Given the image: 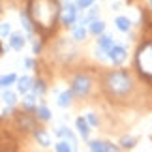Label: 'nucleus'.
<instances>
[{"label": "nucleus", "instance_id": "nucleus-35", "mask_svg": "<svg viewBox=\"0 0 152 152\" xmlns=\"http://www.w3.org/2000/svg\"><path fill=\"white\" fill-rule=\"evenodd\" d=\"M150 6H152V0H150Z\"/></svg>", "mask_w": 152, "mask_h": 152}, {"label": "nucleus", "instance_id": "nucleus-34", "mask_svg": "<svg viewBox=\"0 0 152 152\" xmlns=\"http://www.w3.org/2000/svg\"><path fill=\"white\" fill-rule=\"evenodd\" d=\"M0 13H2V6H0Z\"/></svg>", "mask_w": 152, "mask_h": 152}, {"label": "nucleus", "instance_id": "nucleus-29", "mask_svg": "<svg viewBox=\"0 0 152 152\" xmlns=\"http://www.w3.org/2000/svg\"><path fill=\"white\" fill-rule=\"evenodd\" d=\"M11 34V25L10 23H0V38H8Z\"/></svg>", "mask_w": 152, "mask_h": 152}, {"label": "nucleus", "instance_id": "nucleus-24", "mask_svg": "<svg viewBox=\"0 0 152 152\" xmlns=\"http://www.w3.org/2000/svg\"><path fill=\"white\" fill-rule=\"evenodd\" d=\"M15 81H17L15 73H6V75L0 77V86H2V88H10L11 85H15Z\"/></svg>", "mask_w": 152, "mask_h": 152}, {"label": "nucleus", "instance_id": "nucleus-20", "mask_svg": "<svg viewBox=\"0 0 152 152\" xmlns=\"http://www.w3.org/2000/svg\"><path fill=\"white\" fill-rule=\"evenodd\" d=\"M36 96H43L47 92V85L43 79H32V88H30Z\"/></svg>", "mask_w": 152, "mask_h": 152}, {"label": "nucleus", "instance_id": "nucleus-19", "mask_svg": "<svg viewBox=\"0 0 152 152\" xmlns=\"http://www.w3.org/2000/svg\"><path fill=\"white\" fill-rule=\"evenodd\" d=\"M72 100H73V92H72V90H64V92H60V94H58L56 103H58V107H69Z\"/></svg>", "mask_w": 152, "mask_h": 152}, {"label": "nucleus", "instance_id": "nucleus-2", "mask_svg": "<svg viewBox=\"0 0 152 152\" xmlns=\"http://www.w3.org/2000/svg\"><path fill=\"white\" fill-rule=\"evenodd\" d=\"M28 15L32 23L43 34L51 32L60 19V4L58 0H28Z\"/></svg>", "mask_w": 152, "mask_h": 152}, {"label": "nucleus", "instance_id": "nucleus-8", "mask_svg": "<svg viewBox=\"0 0 152 152\" xmlns=\"http://www.w3.org/2000/svg\"><path fill=\"white\" fill-rule=\"evenodd\" d=\"M17 122H19V128L25 132H32L34 128H36V120L30 116V113H26V111H23V113L17 115Z\"/></svg>", "mask_w": 152, "mask_h": 152}, {"label": "nucleus", "instance_id": "nucleus-14", "mask_svg": "<svg viewBox=\"0 0 152 152\" xmlns=\"http://www.w3.org/2000/svg\"><path fill=\"white\" fill-rule=\"evenodd\" d=\"M15 85H17V90H19L21 94H26V92H30V88H32V77H28V75L17 77Z\"/></svg>", "mask_w": 152, "mask_h": 152}, {"label": "nucleus", "instance_id": "nucleus-18", "mask_svg": "<svg viewBox=\"0 0 152 152\" xmlns=\"http://www.w3.org/2000/svg\"><path fill=\"white\" fill-rule=\"evenodd\" d=\"M113 38L109 36V34H100V36H98V47H100L102 51H105L107 53L111 47H113Z\"/></svg>", "mask_w": 152, "mask_h": 152}, {"label": "nucleus", "instance_id": "nucleus-26", "mask_svg": "<svg viewBox=\"0 0 152 152\" xmlns=\"http://www.w3.org/2000/svg\"><path fill=\"white\" fill-rule=\"evenodd\" d=\"M55 150L56 152H72V150H75V147H72L69 141H58L55 145Z\"/></svg>", "mask_w": 152, "mask_h": 152}, {"label": "nucleus", "instance_id": "nucleus-32", "mask_svg": "<svg viewBox=\"0 0 152 152\" xmlns=\"http://www.w3.org/2000/svg\"><path fill=\"white\" fill-rule=\"evenodd\" d=\"M32 53L34 55H39V53H42V43L36 42V39H32Z\"/></svg>", "mask_w": 152, "mask_h": 152}, {"label": "nucleus", "instance_id": "nucleus-33", "mask_svg": "<svg viewBox=\"0 0 152 152\" xmlns=\"http://www.w3.org/2000/svg\"><path fill=\"white\" fill-rule=\"evenodd\" d=\"M23 64H25L26 69H34V68H36V62H34V58H25V60H23Z\"/></svg>", "mask_w": 152, "mask_h": 152}, {"label": "nucleus", "instance_id": "nucleus-13", "mask_svg": "<svg viewBox=\"0 0 152 152\" xmlns=\"http://www.w3.org/2000/svg\"><path fill=\"white\" fill-rule=\"evenodd\" d=\"M75 128H77L79 135L83 137V139H88V135H90V124L86 122L85 116H79V118L75 120Z\"/></svg>", "mask_w": 152, "mask_h": 152}, {"label": "nucleus", "instance_id": "nucleus-7", "mask_svg": "<svg viewBox=\"0 0 152 152\" xmlns=\"http://www.w3.org/2000/svg\"><path fill=\"white\" fill-rule=\"evenodd\" d=\"M105 55H107V58L115 64V66H120V64H124V62H126V58H128V51H126V47H122V45L113 43V47H111L107 53H105Z\"/></svg>", "mask_w": 152, "mask_h": 152}, {"label": "nucleus", "instance_id": "nucleus-3", "mask_svg": "<svg viewBox=\"0 0 152 152\" xmlns=\"http://www.w3.org/2000/svg\"><path fill=\"white\" fill-rule=\"evenodd\" d=\"M135 69L143 79L152 83V39L143 42L135 51Z\"/></svg>", "mask_w": 152, "mask_h": 152}, {"label": "nucleus", "instance_id": "nucleus-11", "mask_svg": "<svg viewBox=\"0 0 152 152\" xmlns=\"http://www.w3.org/2000/svg\"><path fill=\"white\" fill-rule=\"evenodd\" d=\"M8 38H10V49H13V51H21L25 47V43H26L25 36L19 34V32H11Z\"/></svg>", "mask_w": 152, "mask_h": 152}, {"label": "nucleus", "instance_id": "nucleus-9", "mask_svg": "<svg viewBox=\"0 0 152 152\" xmlns=\"http://www.w3.org/2000/svg\"><path fill=\"white\" fill-rule=\"evenodd\" d=\"M88 148L92 152H116L118 150V147L113 143H109V141H88Z\"/></svg>", "mask_w": 152, "mask_h": 152}, {"label": "nucleus", "instance_id": "nucleus-23", "mask_svg": "<svg viewBox=\"0 0 152 152\" xmlns=\"http://www.w3.org/2000/svg\"><path fill=\"white\" fill-rule=\"evenodd\" d=\"M56 137H64L66 141H69L72 145H75V135L72 133V130H68L66 126H60V128H56Z\"/></svg>", "mask_w": 152, "mask_h": 152}, {"label": "nucleus", "instance_id": "nucleus-27", "mask_svg": "<svg viewBox=\"0 0 152 152\" xmlns=\"http://www.w3.org/2000/svg\"><path fill=\"white\" fill-rule=\"evenodd\" d=\"M86 10H88V13H86L85 17L88 19V23H90L92 19H96V17H98V13H100V8H98V6H94V4H92L90 8H86Z\"/></svg>", "mask_w": 152, "mask_h": 152}, {"label": "nucleus", "instance_id": "nucleus-1", "mask_svg": "<svg viewBox=\"0 0 152 152\" xmlns=\"http://www.w3.org/2000/svg\"><path fill=\"white\" fill-rule=\"evenodd\" d=\"M102 88L111 102L122 103V102L133 100L135 90H137V83L128 69H113V72L103 75Z\"/></svg>", "mask_w": 152, "mask_h": 152}, {"label": "nucleus", "instance_id": "nucleus-16", "mask_svg": "<svg viewBox=\"0 0 152 152\" xmlns=\"http://www.w3.org/2000/svg\"><path fill=\"white\" fill-rule=\"evenodd\" d=\"M36 94H28L26 92V96H25V100H23V111H26V113H34L36 111Z\"/></svg>", "mask_w": 152, "mask_h": 152}, {"label": "nucleus", "instance_id": "nucleus-12", "mask_svg": "<svg viewBox=\"0 0 152 152\" xmlns=\"http://www.w3.org/2000/svg\"><path fill=\"white\" fill-rule=\"evenodd\" d=\"M34 137H36V141L42 145V147H51V137H49V133L43 130V128H34Z\"/></svg>", "mask_w": 152, "mask_h": 152}, {"label": "nucleus", "instance_id": "nucleus-15", "mask_svg": "<svg viewBox=\"0 0 152 152\" xmlns=\"http://www.w3.org/2000/svg\"><path fill=\"white\" fill-rule=\"evenodd\" d=\"M86 34H88V30H86V26H83L81 23L72 26V38H73V42H85Z\"/></svg>", "mask_w": 152, "mask_h": 152}, {"label": "nucleus", "instance_id": "nucleus-30", "mask_svg": "<svg viewBox=\"0 0 152 152\" xmlns=\"http://www.w3.org/2000/svg\"><path fill=\"white\" fill-rule=\"evenodd\" d=\"M120 145H122V148H133V147H135V139L126 135V137L120 139Z\"/></svg>", "mask_w": 152, "mask_h": 152}, {"label": "nucleus", "instance_id": "nucleus-10", "mask_svg": "<svg viewBox=\"0 0 152 152\" xmlns=\"http://www.w3.org/2000/svg\"><path fill=\"white\" fill-rule=\"evenodd\" d=\"M19 19H21V25H23V28H25V32L28 34V38L32 39V36H34V23H32V19H30V15H28L26 10H23L19 13Z\"/></svg>", "mask_w": 152, "mask_h": 152}, {"label": "nucleus", "instance_id": "nucleus-4", "mask_svg": "<svg viewBox=\"0 0 152 152\" xmlns=\"http://www.w3.org/2000/svg\"><path fill=\"white\" fill-rule=\"evenodd\" d=\"M53 53H55V56L60 62H72L73 58H75V55H77V47H75V43L69 42L68 38H60L56 42Z\"/></svg>", "mask_w": 152, "mask_h": 152}, {"label": "nucleus", "instance_id": "nucleus-5", "mask_svg": "<svg viewBox=\"0 0 152 152\" xmlns=\"http://www.w3.org/2000/svg\"><path fill=\"white\" fill-rule=\"evenodd\" d=\"M69 90H72L73 96H77V98H86L90 94V90H92V77L86 75V73H77L72 79V88Z\"/></svg>", "mask_w": 152, "mask_h": 152}, {"label": "nucleus", "instance_id": "nucleus-21", "mask_svg": "<svg viewBox=\"0 0 152 152\" xmlns=\"http://www.w3.org/2000/svg\"><path fill=\"white\" fill-rule=\"evenodd\" d=\"M115 25H116V28H118L120 32H130L132 30V21L128 19V17H124V15L116 17V19H115Z\"/></svg>", "mask_w": 152, "mask_h": 152}, {"label": "nucleus", "instance_id": "nucleus-28", "mask_svg": "<svg viewBox=\"0 0 152 152\" xmlns=\"http://www.w3.org/2000/svg\"><path fill=\"white\" fill-rule=\"evenodd\" d=\"M85 118H86V122H88L90 126H94V128L100 126V118H98V115H96V113H86Z\"/></svg>", "mask_w": 152, "mask_h": 152}, {"label": "nucleus", "instance_id": "nucleus-22", "mask_svg": "<svg viewBox=\"0 0 152 152\" xmlns=\"http://www.w3.org/2000/svg\"><path fill=\"white\" fill-rule=\"evenodd\" d=\"M34 113H36V118L38 120H42V122H47V120H51V111H49V107L47 105H39V107H36V111H34Z\"/></svg>", "mask_w": 152, "mask_h": 152}, {"label": "nucleus", "instance_id": "nucleus-17", "mask_svg": "<svg viewBox=\"0 0 152 152\" xmlns=\"http://www.w3.org/2000/svg\"><path fill=\"white\" fill-rule=\"evenodd\" d=\"M88 30L94 34V36H100V34L105 32V23H103L102 19H92V21L88 23Z\"/></svg>", "mask_w": 152, "mask_h": 152}, {"label": "nucleus", "instance_id": "nucleus-6", "mask_svg": "<svg viewBox=\"0 0 152 152\" xmlns=\"http://www.w3.org/2000/svg\"><path fill=\"white\" fill-rule=\"evenodd\" d=\"M77 15H79V8L75 6L72 0H64V6H60V21L64 26H73L77 23Z\"/></svg>", "mask_w": 152, "mask_h": 152}, {"label": "nucleus", "instance_id": "nucleus-31", "mask_svg": "<svg viewBox=\"0 0 152 152\" xmlns=\"http://www.w3.org/2000/svg\"><path fill=\"white\" fill-rule=\"evenodd\" d=\"M92 4H94V0H77V2H75V6H77L79 10H86V8H90Z\"/></svg>", "mask_w": 152, "mask_h": 152}, {"label": "nucleus", "instance_id": "nucleus-25", "mask_svg": "<svg viewBox=\"0 0 152 152\" xmlns=\"http://www.w3.org/2000/svg\"><path fill=\"white\" fill-rule=\"evenodd\" d=\"M2 100H4L6 105H15V103H17V94H15L13 90H10V88H4Z\"/></svg>", "mask_w": 152, "mask_h": 152}]
</instances>
